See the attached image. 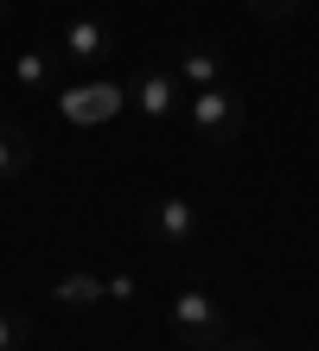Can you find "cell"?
<instances>
[{
  "instance_id": "3",
  "label": "cell",
  "mask_w": 319,
  "mask_h": 351,
  "mask_svg": "<svg viewBox=\"0 0 319 351\" xmlns=\"http://www.w3.org/2000/svg\"><path fill=\"white\" fill-rule=\"evenodd\" d=\"M141 230L160 243V250H191L198 243V204L191 198H154L141 211Z\"/></svg>"
},
{
  "instance_id": "7",
  "label": "cell",
  "mask_w": 319,
  "mask_h": 351,
  "mask_svg": "<svg viewBox=\"0 0 319 351\" xmlns=\"http://www.w3.org/2000/svg\"><path fill=\"white\" fill-rule=\"evenodd\" d=\"M109 26H102V19L90 13V19H71V32H64V58H71V64H102V58H109Z\"/></svg>"
},
{
  "instance_id": "12",
  "label": "cell",
  "mask_w": 319,
  "mask_h": 351,
  "mask_svg": "<svg viewBox=\"0 0 319 351\" xmlns=\"http://www.w3.org/2000/svg\"><path fill=\"white\" fill-rule=\"evenodd\" d=\"M249 13L255 19H294V13H300V0H249Z\"/></svg>"
},
{
  "instance_id": "15",
  "label": "cell",
  "mask_w": 319,
  "mask_h": 351,
  "mask_svg": "<svg viewBox=\"0 0 319 351\" xmlns=\"http://www.w3.org/2000/svg\"><path fill=\"white\" fill-rule=\"evenodd\" d=\"M7 19H13V0H0V26H7Z\"/></svg>"
},
{
  "instance_id": "5",
  "label": "cell",
  "mask_w": 319,
  "mask_h": 351,
  "mask_svg": "<svg viewBox=\"0 0 319 351\" xmlns=\"http://www.w3.org/2000/svg\"><path fill=\"white\" fill-rule=\"evenodd\" d=\"M173 77H185L191 90L224 84V51L211 45V38H179V45H173Z\"/></svg>"
},
{
  "instance_id": "11",
  "label": "cell",
  "mask_w": 319,
  "mask_h": 351,
  "mask_svg": "<svg viewBox=\"0 0 319 351\" xmlns=\"http://www.w3.org/2000/svg\"><path fill=\"white\" fill-rule=\"evenodd\" d=\"M32 345V313L26 306H0V351H26Z\"/></svg>"
},
{
  "instance_id": "8",
  "label": "cell",
  "mask_w": 319,
  "mask_h": 351,
  "mask_svg": "<svg viewBox=\"0 0 319 351\" xmlns=\"http://www.w3.org/2000/svg\"><path fill=\"white\" fill-rule=\"evenodd\" d=\"M26 173H32V141H26V128L0 121V179H26Z\"/></svg>"
},
{
  "instance_id": "10",
  "label": "cell",
  "mask_w": 319,
  "mask_h": 351,
  "mask_svg": "<svg viewBox=\"0 0 319 351\" xmlns=\"http://www.w3.org/2000/svg\"><path fill=\"white\" fill-rule=\"evenodd\" d=\"M13 84L19 90H51V51H38V45L19 51L13 58Z\"/></svg>"
},
{
  "instance_id": "6",
  "label": "cell",
  "mask_w": 319,
  "mask_h": 351,
  "mask_svg": "<svg viewBox=\"0 0 319 351\" xmlns=\"http://www.w3.org/2000/svg\"><path fill=\"white\" fill-rule=\"evenodd\" d=\"M128 102H134L141 115L166 121V115L179 109V77H173V64H147V71L134 77V90H128Z\"/></svg>"
},
{
  "instance_id": "9",
  "label": "cell",
  "mask_w": 319,
  "mask_h": 351,
  "mask_svg": "<svg viewBox=\"0 0 319 351\" xmlns=\"http://www.w3.org/2000/svg\"><path fill=\"white\" fill-rule=\"evenodd\" d=\"M102 300V275H64L51 287V306H96Z\"/></svg>"
},
{
  "instance_id": "14",
  "label": "cell",
  "mask_w": 319,
  "mask_h": 351,
  "mask_svg": "<svg viewBox=\"0 0 319 351\" xmlns=\"http://www.w3.org/2000/svg\"><path fill=\"white\" fill-rule=\"evenodd\" d=\"M224 351H268V339H255V332L249 339H224Z\"/></svg>"
},
{
  "instance_id": "4",
  "label": "cell",
  "mask_w": 319,
  "mask_h": 351,
  "mask_svg": "<svg viewBox=\"0 0 319 351\" xmlns=\"http://www.w3.org/2000/svg\"><path fill=\"white\" fill-rule=\"evenodd\" d=\"M121 102H128V90H121V84H109V77H96V84L64 90V115H71L77 128H90V121H109V115H121Z\"/></svg>"
},
{
  "instance_id": "1",
  "label": "cell",
  "mask_w": 319,
  "mask_h": 351,
  "mask_svg": "<svg viewBox=\"0 0 319 351\" xmlns=\"http://www.w3.org/2000/svg\"><path fill=\"white\" fill-rule=\"evenodd\" d=\"M185 115H191V128H198L211 147H237L243 128H249V96L224 77V84H211V90H191Z\"/></svg>"
},
{
  "instance_id": "13",
  "label": "cell",
  "mask_w": 319,
  "mask_h": 351,
  "mask_svg": "<svg viewBox=\"0 0 319 351\" xmlns=\"http://www.w3.org/2000/svg\"><path fill=\"white\" fill-rule=\"evenodd\" d=\"M141 287H134V275H109L102 281V300H134Z\"/></svg>"
},
{
  "instance_id": "2",
  "label": "cell",
  "mask_w": 319,
  "mask_h": 351,
  "mask_svg": "<svg viewBox=\"0 0 319 351\" xmlns=\"http://www.w3.org/2000/svg\"><path fill=\"white\" fill-rule=\"evenodd\" d=\"M166 319H173V339L185 351H224V339H230L224 306L211 300V294H198V287H185V294L166 306Z\"/></svg>"
}]
</instances>
